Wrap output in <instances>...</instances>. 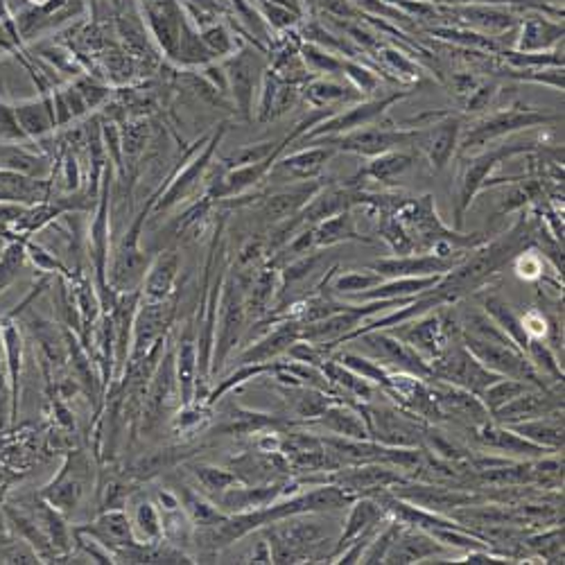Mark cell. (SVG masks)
<instances>
[{
  "label": "cell",
  "mask_w": 565,
  "mask_h": 565,
  "mask_svg": "<svg viewBox=\"0 0 565 565\" xmlns=\"http://www.w3.org/2000/svg\"><path fill=\"white\" fill-rule=\"evenodd\" d=\"M479 82H482V79L475 78L473 73H457V75H453V91L457 93L459 97H464L466 100V96H469V93L473 91Z\"/></svg>",
  "instance_id": "cell-62"
},
{
  "label": "cell",
  "mask_w": 565,
  "mask_h": 565,
  "mask_svg": "<svg viewBox=\"0 0 565 565\" xmlns=\"http://www.w3.org/2000/svg\"><path fill=\"white\" fill-rule=\"evenodd\" d=\"M532 385H527V382L522 380H516V378H498L495 382H491V385L484 389L482 394H479V398H482V403L486 405V410L495 411L500 410L503 405H507L509 401H513L516 396H520L522 392H527Z\"/></svg>",
  "instance_id": "cell-45"
},
{
  "label": "cell",
  "mask_w": 565,
  "mask_h": 565,
  "mask_svg": "<svg viewBox=\"0 0 565 565\" xmlns=\"http://www.w3.org/2000/svg\"><path fill=\"white\" fill-rule=\"evenodd\" d=\"M469 253L459 256H439L435 252L407 253V256L380 258L369 262V270L378 271L382 278H419V276H445L453 271Z\"/></svg>",
  "instance_id": "cell-13"
},
{
  "label": "cell",
  "mask_w": 565,
  "mask_h": 565,
  "mask_svg": "<svg viewBox=\"0 0 565 565\" xmlns=\"http://www.w3.org/2000/svg\"><path fill=\"white\" fill-rule=\"evenodd\" d=\"M520 324L525 335L532 339H545L547 337V312L543 308H529L520 317Z\"/></svg>",
  "instance_id": "cell-56"
},
{
  "label": "cell",
  "mask_w": 565,
  "mask_h": 565,
  "mask_svg": "<svg viewBox=\"0 0 565 565\" xmlns=\"http://www.w3.org/2000/svg\"><path fill=\"white\" fill-rule=\"evenodd\" d=\"M344 346H353L358 353L389 369V371H405L411 373V376L423 378V380L432 378L430 364L420 358L419 353L411 351L407 344L394 337L392 333H386V330H367V333L355 335Z\"/></svg>",
  "instance_id": "cell-6"
},
{
  "label": "cell",
  "mask_w": 565,
  "mask_h": 565,
  "mask_svg": "<svg viewBox=\"0 0 565 565\" xmlns=\"http://www.w3.org/2000/svg\"><path fill=\"white\" fill-rule=\"evenodd\" d=\"M310 145L312 147H308V150H299L290 156H283L278 161V168L286 170L296 181L320 179L326 170V163L333 159L335 150L328 145H320V143H310Z\"/></svg>",
  "instance_id": "cell-31"
},
{
  "label": "cell",
  "mask_w": 565,
  "mask_h": 565,
  "mask_svg": "<svg viewBox=\"0 0 565 565\" xmlns=\"http://www.w3.org/2000/svg\"><path fill=\"white\" fill-rule=\"evenodd\" d=\"M518 25H520V34L516 39L518 53H543L563 41V21H552L545 12H525Z\"/></svg>",
  "instance_id": "cell-24"
},
{
  "label": "cell",
  "mask_w": 565,
  "mask_h": 565,
  "mask_svg": "<svg viewBox=\"0 0 565 565\" xmlns=\"http://www.w3.org/2000/svg\"><path fill=\"white\" fill-rule=\"evenodd\" d=\"M482 310L488 314V317H491L493 321H495V326H498V328L503 330V333L507 335V337L511 339V342L516 344V346L520 348L522 353H527V346H529V337H527L525 330H522L520 314L513 312V308L503 299V296L493 295V292L491 295H484L482 296Z\"/></svg>",
  "instance_id": "cell-33"
},
{
  "label": "cell",
  "mask_w": 565,
  "mask_h": 565,
  "mask_svg": "<svg viewBox=\"0 0 565 565\" xmlns=\"http://www.w3.org/2000/svg\"><path fill=\"white\" fill-rule=\"evenodd\" d=\"M541 195H543L541 181H525V184L513 188L511 193L504 197V204H503V208H500V213H511V211H518V208H525L527 204L538 199Z\"/></svg>",
  "instance_id": "cell-53"
},
{
  "label": "cell",
  "mask_w": 565,
  "mask_h": 565,
  "mask_svg": "<svg viewBox=\"0 0 565 565\" xmlns=\"http://www.w3.org/2000/svg\"><path fill=\"white\" fill-rule=\"evenodd\" d=\"M410 96V91H392L389 96L371 97V100L358 102L353 107L344 109V112H335L333 116H328L326 120H321L320 125H314L308 134L303 136L305 140L321 138V136H337V134H348L353 129H360V127L376 125L382 116L386 113V109L394 107L396 102H401L403 97Z\"/></svg>",
  "instance_id": "cell-10"
},
{
  "label": "cell",
  "mask_w": 565,
  "mask_h": 565,
  "mask_svg": "<svg viewBox=\"0 0 565 565\" xmlns=\"http://www.w3.org/2000/svg\"><path fill=\"white\" fill-rule=\"evenodd\" d=\"M498 96V82H488V79H482L473 91L466 96L464 100V109L469 113H479L484 109H488V104L493 102V97Z\"/></svg>",
  "instance_id": "cell-55"
},
{
  "label": "cell",
  "mask_w": 565,
  "mask_h": 565,
  "mask_svg": "<svg viewBox=\"0 0 565 565\" xmlns=\"http://www.w3.org/2000/svg\"><path fill=\"white\" fill-rule=\"evenodd\" d=\"M534 143H513V145H498L488 152H479V154L470 156L464 165H461V174H459V193H457V206H454V228L464 227L466 211L470 208L473 199L486 188V181L491 172L503 161L511 159V156L525 154L532 152Z\"/></svg>",
  "instance_id": "cell-5"
},
{
  "label": "cell",
  "mask_w": 565,
  "mask_h": 565,
  "mask_svg": "<svg viewBox=\"0 0 565 565\" xmlns=\"http://www.w3.org/2000/svg\"><path fill=\"white\" fill-rule=\"evenodd\" d=\"M314 246L317 249H330L335 245H342V242H367L371 245V237L360 236L358 228H355V218H353V211H344V213L333 215V218L324 220V222L314 224Z\"/></svg>",
  "instance_id": "cell-32"
},
{
  "label": "cell",
  "mask_w": 565,
  "mask_h": 565,
  "mask_svg": "<svg viewBox=\"0 0 565 565\" xmlns=\"http://www.w3.org/2000/svg\"><path fill=\"white\" fill-rule=\"evenodd\" d=\"M522 545H527L536 556L545 559L547 563L563 561V527L554 525L550 529H541L536 534L522 538Z\"/></svg>",
  "instance_id": "cell-42"
},
{
  "label": "cell",
  "mask_w": 565,
  "mask_h": 565,
  "mask_svg": "<svg viewBox=\"0 0 565 565\" xmlns=\"http://www.w3.org/2000/svg\"><path fill=\"white\" fill-rule=\"evenodd\" d=\"M23 125L28 127V129L32 131V134H41V131L48 129L50 120H48V116H46L44 109L29 107V109H25V112H23Z\"/></svg>",
  "instance_id": "cell-60"
},
{
  "label": "cell",
  "mask_w": 565,
  "mask_h": 565,
  "mask_svg": "<svg viewBox=\"0 0 565 565\" xmlns=\"http://www.w3.org/2000/svg\"><path fill=\"white\" fill-rule=\"evenodd\" d=\"M342 73H344V78L351 82V87L360 93V96H373V93L380 88V78L373 73L371 68H367L360 62L342 59Z\"/></svg>",
  "instance_id": "cell-47"
},
{
  "label": "cell",
  "mask_w": 565,
  "mask_h": 565,
  "mask_svg": "<svg viewBox=\"0 0 565 565\" xmlns=\"http://www.w3.org/2000/svg\"><path fill=\"white\" fill-rule=\"evenodd\" d=\"M301 339V328L299 321L290 320H278L276 321V328L271 333H267L265 337L258 339L256 344L246 348L237 358V364H267L274 362V360L287 355L290 346Z\"/></svg>",
  "instance_id": "cell-25"
},
{
  "label": "cell",
  "mask_w": 565,
  "mask_h": 565,
  "mask_svg": "<svg viewBox=\"0 0 565 565\" xmlns=\"http://www.w3.org/2000/svg\"><path fill=\"white\" fill-rule=\"evenodd\" d=\"M439 120L432 122L426 129H419L416 147L426 154L428 163L435 172L444 170L454 156L461 138V118L454 113H439Z\"/></svg>",
  "instance_id": "cell-15"
},
{
  "label": "cell",
  "mask_w": 565,
  "mask_h": 565,
  "mask_svg": "<svg viewBox=\"0 0 565 565\" xmlns=\"http://www.w3.org/2000/svg\"><path fill=\"white\" fill-rule=\"evenodd\" d=\"M262 12H265L267 21H270L274 28L278 29H287V28H295L299 23V12L290 10L286 5H278V3H261Z\"/></svg>",
  "instance_id": "cell-57"
},
{
  "label": "cell",
  "mask_w": 565,
  "mask_h": 565,
  "mask_svg": "<svg viewBox=\"0 0 565 565\" xmlns=\"http://www.w3.org/2000/svg\"><path fill=\"white\" fill-rule=\"evenodd\" d=\"M145 138H147V129H143V125H131L125 136L127 154H136L140 147L145 145Z\"/></svg>",
  "instance_id": "cell-61"
},
{
  "label": "cell",
  "mask_w": 565,
  "mask_h": 565,
  "mask_svg": "<svg viewBox=\"0 0 565 565\" xmlns=\"http://www.w3.org/2000/svg\"><path fill=\"white\" fill-rule=\"evenodd\" d=\"M416 138H419V129L367 125L360 127V129L348 131V134L321 136V138H314L310 140V143L328 145L333 147L335 152H351V154L364 156V159H373V156L385 154V152L416 147Z\"/></svg>",
  "instance_id": "cell-4"
},
{
  "label": "cell",
  "mask_w": 565,
  "mask_h": 565,
  "mask_svg": "<svg viewBox=\"0 0 565 565\" xmlns=\"http://www.w3.org/2000/svg\"><path fill=\"white\" fill-rule=\"evenodd\" d=\"M303 97L314 109H330V112H337L339 104L353 100V97H360V93L353 87L335 82V79L314 78L303 87Z\"/></svg>",
  "instance_id": "cell-35"
},
{
  "label": "cell",
  "mask_w": 565,
  "mask_h": 565,
  "mask_svg": "<svg viewBox=\"0 0 565 565\" xmlns=\"http://www.w3.org/2000/svg\"><path fill=\"white\" fill-rule=\"evenodd\" d=\"M382 59H385L389 66L394 68V71H398L401 75H405L407 79H419L420 73H419V66H416L414 62H411L407 54H403L401 50L396 48H385L382 50Z\"/></svg>",
  "instance_id": "cell-59"
},
{
  "label": "cell",
  "mask_w": 565,
  "mask_h": 565,
  "mask_svg": "<svg viewBox=\"0 0 565 565\" xmlns=\"http://www.w3.org/2000/svg\"><path fill=\"white\" fill-rule=\"evenodd\" d=\"M172 317V303L168 301H145L136 320L134 330V360H143L154 344H159L161 335L168 328Z\"/></svg>",
  "instance_id": "cell-28"
},
{
  "label": "cell",
  "mask_w": 565,
  "mask_h": 565,
  "mask_svg": "<svg viewBox=\"0 0 565 565\" xmlns=\"http://www.w3.org/2000/svg\"><path fill=\"white\" fill-rule=\"evenodd\" d=\"M389 491L396 495V498L405 500V503L414 504V507L426 509V511L444 513L450 516V511L459 507H466V504H478L486 503L484 495L473 493L469 488L459 486H444L439 482H426V479H414V478H403L401 482L392 484Z\"/></svg>",
  "instance_id": "cell-8"
},
{
  "label": "cell",
  "mask_w": 565,
  "mask_h": 565,
  "mask_svg": "<svg viewBox=\"0 0 565 565\" xmlns=\"http://www.w3.org/2000/svg\"><path fill=\"white\" fill-rule=\"evenodd\" d=\"M439 12L457 19L461 28L475 29V32L495 37V39L500 34L516 28L518 21H520L511 10H507V5H454L453 10L441 7Z\"/></svg>",
  "instance_id": "cell-20"
},
{
  "label": "cell",
  "mask_w": 565,
  "mask_h": 565,
  "mask_svg": "<svg viewBox=\"0 0 565 565\" xmlns=\"http://www.w3.org/2000/svg\"><path fill=\"white\" fill-rule=\"evenodd\" d=\"M428 385H430V392L444 419L454 416V419L464 420L466 426L470 428H478L491 420V411L486 410V405H484L478 394L469 392L464 386L435 380V378H430Z\"/></svg>",
  "instance_id": "cell-16"
},
{
  "label": "cell",
  "mask_w": 565,
  "mask_h": 565,
  "mask_svg": "<svg viewBox=\"0 0 565 565\" xmlns=\"http://www.w3.org/2000/svg\"><path fill=\"white\" fill-rule=\"evenodd\" d=\"M177 270H179V258L177 253L168 252L156 261V265L147 271L145 278V301H163L168 299L170 290L174 286V278H177Z\"/></svg>",
  "instance_id": "cell-37"
},
{
  "label": "cell",
  "mask_w": 565,
  "mask_h": 565,
  "mask_svg": "<svg viewBox=\"0 0 565 565\" xmlns=\"http://www.w3.org/2000/svg\"><path fill=\"white\" fill-rule=\"evenodd\" d=\"M563 410V392L559 386L556 389H536L529 386L527 392L509 401L500 410L491 414V419L500 426H511V423H520V420L538 419V416L552 414V411Z\"/></svg>",
  "instance_id": "cell-18"
},
{
  "label": "cell",
  "mask_w": 565,
  "mask_h": 565,
  "mask_svg": "<svg viewBox=\"0 0 565 565\" xmlns=\"http://www.w3.org/2000/svg\"><path fill=\"white\" fill-rule=\"evenodd\" d=\"M362 411L373 441L394 445V448H423L426 420L416 419L401 407L396 410V407H380L371 403L362 405Z\"/></svg>",
  "instance_id": "cell-7"
},
{
  "label": "cell",
  "mask_w": 565,
  "mask_h": 565,
  "mask_svg": "<svg viewBox=\"0 0 565 565\" xmlns=\"http://www.w3.org/2000/svg\"><path fill=\"white\" fill-rule=\"evenodd\" d=\"M513 432L525 436L527 441L541 445L545 450H563V410L552 411V414L538 416V419L520 420V423H511Z\"/></svg>",
  "instance_id": "cell-30"
},
{
  "label": "cell",
  "mask_w": 565,
  "mask_h": 565,
  "mask_svg": "<svg viewBox=\"0 0 565 565\" xmlns=\"http://www.w3.org/2000/svg\"><path fill=\"white\" fill-rule=\"evenodd\" d=\"M195 473H197L199 482H202L204 488H208V491L224 493L227 488L236 486L237 484L236 473H231V470H224V469H215V466H199Z\"/></svg>",
  "instance_id": "cell-54"
},
{
  "label": "cell",
  "mask_w": 565,
  "mask_h": 565,
  "mask_svg": "<svg viewBox=\"0 0 565 565\" xmlns=\"http://www.w3.org/2000/svg\"><path fill=\"white\" fill-rule=\"evenodd\" d=\"M100 541H104L107 545L116 547V550H122V547H129L136 545V536H134V529H131V522L125 513L120 511H113L107 513V516H102L97 520L96 529H93Z\"/></svg>",
  "instance_id": "cell-39"
},
{
  "label": "cell",
  "mask_w": 565,
  "mask_h": 565,
  "mask_svg": "<svg viewBox=\"0 0 565 565\" xmlns=\"http://www.w3.org/2000/svg\"><path fill=\"white\" fill-rule=\"evenodd\" d=\"M407 478L403 470L394 469V466L385 464H353V466H339V469L326 473V482L335 484L342 491H346L353 498L360 495H371L378 488H386L392 484L401 482Z\"/></svg>",
  "instance_id": "cell-14"
},
{
  "label": "cell",
  "mask_w": 565,
  "mask_h": 565,
  "mask_svg": "<svg viewBox=\"0 0 565 565\" xmlns=\"http://www.w3.org/2000/svg\"><path fill=\"white\" fill-rule=\"evenodd\" d=\"M246 320V301L242 295V287L237 280L228 278L224 286V299H222V324H220V333L215 337V355H213V369L222 367L224 360L228 358V353L240 339L242 328H245Z\"/></svg>",
  "instance_id": "cell-17"
},
{
  "label": "cell",
  "mask_w": 565,
  "mask_h": 565,
  "mask_svg": "<svg viewBox=\"0 0 565 565\" xmlns=\"http://www.w3.org/2000/svg\"><path fill=\"white\" fill-rule=\"evenodd\" d=\"M131 529H134L136 534H138L140 541H147L152 545V543L156 541V538L163 534V522H161L159 513H156L154 504L145 503V504H140L138 509H136V516H134V525H131Z\"/></svg>",
  "instance_id": "cell-48"
},
{
  "label": "cell",
  "mask_w": 565,
  "mask_h": 565,
  "mask_svg": "<svg viewBox=\"0 0 565 565\" xmlns=\"http://www.w3.org/2000/svg\"><path fill=\"white\" fill-rule=\"evenodd\" d=\"M426 3H432V5H450V7H454V5H513V7L525 5V10H538L552 16H561L559 7L547 5L545 0H426Z\"/></svg>",
  "instance_id": "cell-50"
},
{
  "label": "cell",
  "mask_w": 565,
  "mask_h": 565,
  "mask_svg": "<svg viewBox=\"0 0 565 565\" xmlns=\"http://www.w3.org/2000/svg\"><path fill=\"white\" fill-rule=\"evenodd\" d=\"M561 122L559 113H545L541 109L525 107V104H513V107L503 109V112L493 113L484 120L475 122L469 131H461L459 138V154H470L475 150H482L486 143L504 138V136L518 134L522 129H534L541 125H552Z\"/></svg>",
  "instance_id": "cell-3"
},
{
  "label": "cell",
  "mask_w": 565,
  "mask_h": 565,
  "mask_svg": "<svg viewBox=\"0 0 565 565\" xmlns=\"http://www.w3.org/2000/svg\"><path fill=\"white\" fill-rule=\"evenodd\" d=\"M382 394H386L394 403H398L401 410L410 411L411 416L426 420V423L444 420V414L439 411L435 396L430 392V385L423 378L411 376V373L405 371H389V380H386Z\"/></svg>",
  "instance_id": "cell-12"
},
{
  "label": "cell",
  "mask_w": 565,
  "mask_h": 565,
  "mask_svg": "<svg viewBox=\"0 0 565 565\" xmlns=\"http://www.w3.org/2000/svg\"><path fill=\"white\" fill-rule=\"evenodd\" d=\"M177 380H179L181 403L190 405L195 394V382H197V348L193 339H184L179 348V360H177Z\"/></svg>",
  "instance_id": "cell-43"
},
{
  "label": "cell",
  "mask_w": 565,
  "mask_h": 565,
  "mask_svg": "<svg viewBox=\"0 0 565 565\" xmlns=\"http://www.w3.org/2000/svg\"><path fill=\"white\" fill-rule=\"evenodd\" d=\"M184 504L186 509H188L190 518H193L199 527H213L224 518L222 513L218 511V507L204 503L202 498H197V495L190 491H184Z\"/></svg>",
  "instance_id": "cell-52"
},
{
  "label": "cell",
  "mask_w": 565,
  "mask_h": 565,
  "mask_svg": "<svg viewBox=\"0 0 565 565\" xmlns=\"http://www.w3.org/2000/svg\"><path fill=\"white\" fill-rule=\"evenodd\" d=\"M394 218L410 233L416 253L432 252L436 245H450L459 252H470V249L488 240V237H484V233H461L459 228L445 227L439 213H436L432 195L410 197L394 213Z\"/></svg>",
  "instance_id": "cell-2"
},
{
  "label": "cell",
  "mask_w": 565,
  "mask_h": 565,
  "mask_svg": "<svg viewBox=\"0 0 565 565\" xmlns=\"http://www.w3.org/2000/svg\"><path fill=\"white\" fill-rule=\"evenodd\" d=\"M346 509H348V513H346V518H344V529L337 534V541H335L333 550H330L328 559H326L328 563H333V561L337 559L339 552H342L344 547L353 541V538H358L360 534L367 532L369 527L378 525L380 520L389 518L385 509H382L380 504L371 498V495H360V498L353 500Z\"/></svg>",
  "instance_id": "cell-26"
},
{
  "label": "cell",
  "mask_w": 565,
  "mask_h": 565,
  "mask_svg": "<svg viewBox=\"0 0 565 565\" xmlns=\"http://www.w3.org/2000/svg\"><path fill=\"white\" fill-rule=\"evenodd\" d=\"M444 276H419V278H385L371 290H364L360 295L348 296L351 303H364V301H389L405 299V296H420L435 290Z\"/></svg>",
  "instance_id": "cell-29"
},
{
  "label": "cell",
  "mask_w": 565,
  "mask_h": 565,
  "mask_svg": "<svg viewBox=\"0 0 565 565\" xmlns=\"http://www.w3.org/2000/svg\"><path fill=\"white\" fill-rule=\"evenodd\" d=\"M473 436L482 448L495 450L498 454H507V457H518V459H536L552 454L554 450H545L541 445L527 441L525 436H520L518 432H513L511 428L500 426L495 420H488L482 426L473 428Z\"/></svg>",
  "instance_id": "cell-21"
},
{
  "label": "cell",
  "mask_w": 565,
  "mask_h": 565,
  "mask_svg": "<svg viewBox=\"0 0 565 565\" xmlns=\"http://www.w3.org/2000/svg\"><path fill=\"white\" fill-rule=\"evenodd\" d=\"M525 355L538 371V376L545 378L550 385L563 386V364L545 339H532Z\"/></svg>",
  "instance_id": "cell-38"
},
{
  "label": "cell",
  "mask_w": 565,
  "mask_h": 565,
  "mask_svg": "<svg viewBox=\"0 0 565 565\" xmlns=\"http://www.w3.org/2000/svg\"><path fill=\"white\" fill-rule=\"evenodd\" d=\"M432 37H439V39L453 41V44L464 46V48H479V50H491V53H500L503 46L495 37H486L482 32H475L469 28H450V25H439V28H430Z\"/></svg>",
  "instance_id": "cell-41"
},
{
  "label": "cell",
  "mask_w": 565,
  "mask_h": 565,
  "mask_svg": "<svg viewBox=\"0 0 565 565\" xmlns=\"http://www.w3.org/2000/svg\"><path fill=\"white\" fill-rule=\"evenodd\" d=\"M262 71H265V63L258 57V53H252V50H242L240 54H236L227 68V79L231 84L233 97L246 118H252L253 97H256Z\"/></svg>",
  "instance_id": "cell-22"
},
{
  "label": "cell",
  "mask_w": 565,
  "mask_h": 565,
  "mask_svg": "<svg viewBox=\"0 0 565 565\" xmlns=\"http://www.w3.org/2000/svg\"><path fill=\"white\" fill-rule=\"evenodd\" d=\"M414 165V156L405 150H392L369 159L367 168L360 170V177L378 181L382 186H392L401 179L403 174Z\"/></svg>",
  "instance_id": "cell-34"
},
{
  "label": "cell",
  "mask_w": 565,
  "mask_h": 565,
  "mask_svg": "<svg viewBox=\"0 0 565 565\" xmlns=\"http://www.w3.org/2000/svg\"><path fill=\"white\" fill-rule=\"evenodd\" d=\"M324 186H326V181L321 179V177L312 181H299V184L290 186V188L280 190V193L267 197L265 206H262V213H265V218L270 220L271 224L286 222V220L299 215L301 211L308 206L310 199L320 193Z\"/></svg>",
  "instance_id": "cell-27"
},
{
  "label": "cell",
  "mask_w": 565,
  "mask_h": 565,
  "mask_svg": "<svg viewBox=\"0 0 565 565\" xmlns=\"http://www.w3.org/2000/svg\"><path fill=\"white\" fill-rule=\"evenodd\" d=\"M448 547L441 545L432 534L423 532V529H416V527H403L398 538L394 541L392 550L386 552L385 561L382 563L392 565H410V563H444L445 554H448Z\"/></svg>",
  "instance_id": "cell-19"
},
{
  "label": "cell",
  "mask_w": 565,
  "mask_h": 565,
  "mask_svg": "<svg viewBox=\"0 0 565 565\" xmlns=\"http://www.w3.org/2000/svg\"><path fill=\"white\" fill-rule=\"evenodd\" d=\"M308 426L344 439H371L362 405H353L346 401H335L324 414L310 420Z\"/></svg>",
  "instance_id": "cell-23"
},
{
  "label": "cell",
  "mask_w": 565,
  "mask_h": 565,
  "mask_svg": "<svg viewBox=\"0 0 565 565\" xmlns=\"http://www.w3.org/2000/svg\"><path fill=\"white\" fill-rule=\"evenodd\" d=\"M527 245H534V231L527 224L525 215H522L509 233L495 237V240L482 242L479 246L470 249L469 256L439 280L436 290L448 292V295H453L459 301L464 295H469L470 290H478L484 283H488Z\"/></svg>",
  "instance_id": "cell-1"
},
{
  "label": "cell",
  "mask_w": 565,
  "mask_h": 565,
  "mask_svg": "<svg viewBox=\"0 0 565 565\" xmlns=\"http://www.w3.org/2000/svg\"><path fill=\"white\" fill-rule=\"evenodd\" d=\"M286 394L292 396V419L296 423H310V420L324 414L337 401L330 394L312 389V386H290Z\"/></svg>",
  "instance_id": "cell-36"
},
{
  "label": "cell",
  "mask_w": 565,
  "mask_h": 565,
  "mask_svg": "<svg viewBox=\"0 0 565 565\" xmlns=\"http://www.w3.org/2000/svg\"><path fill=\"white\" fill-rule=\"evenodd\" d=\"M432 369V378L441 382H450V385L464 386L469 392L473 394H482L491 382H495L498 373L488 371L473 353L464 346V344L454 339L445 346V351L441 353L439 358L432 360L430 362Z\"/></svg>",
  "instance_id": "cell-9"
},
{
  "label": "cell",
  "mask_w": 565,
  "mask_h": 565,
  "mask_svg": "<svg viewBox=\"0 0 565 565\" xmlns=\"http://www.w3.org/2000/svg\"><path fill=\"white\" fill-rule=\"evenodd\" d=\"M503 57L511 63L513 68H550L559 66L563 68V54L556 50V53H518V50H503Z\"/></svg>",
  "instance_id": "cell-49"
},
{
  "label": "cell",
  "mask_w": 565,
  "mask_h": 565,
  "mask_svg": "<svg viewBox=\"0 0 565 565\" xmlns=\"http://www.w3.org/2000/svg\"><path fill=\"white\" fill-rule=\"evenodd\" d=\"M213 147H215V140L213 143H211V145H208V150L204 152V156L202 159H197L195 161L193 165H190L188 170H186L184 174H181L179 179L174 181V186L172 188L168 190V195H165V202H163V206H170V204H174L177 202V199L181 197V195H186V190L190 188V186L195 184V179H197L199 174H202V170L206 168V161L211 159V152H213Z\"/></svg>",
  "instance_id": "cell-51"
},
{
  "label": "cell",
  "mask_w": 565,
  "mask_h": 565,
  "mask_svg": "<svg viewBox=\"0 0 565 565\" xmlns=\"http://www.w3.org/2000/svg\"><path fill=\"white\" fill-rule=\"evenodd\" d=\"M382 276L373 270H355V271H346V274H335L333 280L328 283V295L337 296V299L346 301L348 296L360 295L364 290H371L378 283H382Z\"/></svg>",
  "instance_id": "cell-40"
},
{
  "label": "cell",
  "mask_w": 565,
  "mask_h": 565,
  "mask_svg": "<svg viewBox=\"0 0 565 565\" xmlns=\"http://www.w3.org/2000/svg\"><path fill=\"white\" fill-rule=\"evenodd\" d=\"M386 333H392L394 337H398L403 344H407V346H410L411 351L419 353L420 358L426 360L428 364H430L432 360L439 358L450 342H454V339H450L448 333H445L444 317H441V312H436V310L419 314V317L405 321V324L394 326V328H389Z\"/></svg>",
  "instance_id": "cell-11"
},
{
  "label": "cell",
  "mask_w": 565,
  "mask_h": 565,
  "mask_svg": "<svg viewBox=\"0 0 565 565\" xmlns=\"http://www.w3.org/2000/svg\"><path fill=\"white\" fill-rule=\"evenodd\" d=\"M202 41H204V46L211 50V54H227L233 50L231 37H228V32L222 28V25H213V28L204 29Z\"/></svg>",
  "instance_id": "cell-58"
},
{
  "label": "cell",
  "mask_w": 565,
  "mask_h": 565,
  "mask_svg": "<svg viewBox=\"0 0 565 565\" xmlns=\"http://www.w3.org/2000/svg\"><path fill=\"white\" fill-rule=\"evenodd\" d=\"M511 265L518 278L527 280V283H536V280H541L545 276L547 256H543L541 249H536L534 245H527L522 252L516 253Z\"/></svg>",
  "instance_id": "cell-46"
},
{
  "label": "cell",
  "mask_w": 565,
  "mask_h": 565,
  "mask_svg": "<svg viewBox=\"0 0 565 565\" xmlns=\"http://www.w3.org/2000/svg\"><path fill=\"white\" fill-rule=\"evenodd\" d=\"M299 57L314 78H326V75L342 73V57H337L335 53H330V50L321 48V46L317 44H310V41L308 44H301Z\"/></svg>",
  "instance_id": "cell-44"
}]
</instances>
